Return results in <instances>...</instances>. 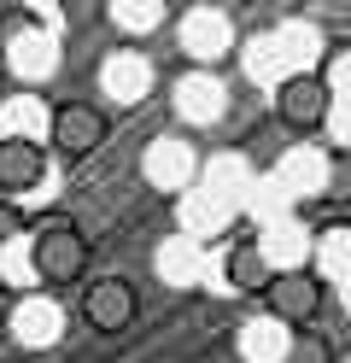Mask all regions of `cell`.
Segmentation results:
<instances>
[{
    "label": "cell",
    "mask_w": 351,
    "mask_h": 363,
    "mask_svg": "<svg viewBox=\"0 0 351 363\" xmlns=\"http://www.w3.org/2000/svg\"><path fill=\"white\" fill-rule=\"evenodd\" d=\"M140 176H147V188L158 194H187L199 176V152L176 141V135H158V141H147V152H140Z\"/></svg>",
    "instance_id": "cell-1"
},
{
    "label": "cell",
    "mask_w": 351,
    "mask_h": 363,
    "mask_svg": "<svg viewBox=\"0 0 351 363\" xmlns=\"http://www.w3.org/2000/svg\"><path fill=\"white\" fill-rule=\"evenodd\" d=\"M269 316L275 323H287L299 334V323H316L322 311V276H311V269H293V276H269Z\"/></svg>",
    "instance_id": "cell-2"
},
{
    "label": "cell",
    "mask_w": 351,
    "mask_h": 363,
    "mask_svg": "<svg viewBox=\"0 0 351 363\" xmlns=\"http://www.w3.org/2000/svg\"><path fill=\"white\" fill-rule=\"evenodd\" d=\"M30 269H35L41 281H77L82 269H88V240L77 229H47L30 246Z\"/></svg>",
    "instance_id": "cell-3"
},
{
    "label": "cell",
    "mask_w": 351,
    "mask_h": 363,
    "mask_svg": "<svg viewBox=\"0 0 351 363\" xmlns=\"http://www.w3.org/2000/svg\"><path fill=\"white\" fill-rule=\"evenodd\" d=\"M275 106H281V118H287L293 129H316V123H328L334 94H328V82L316 71H299L287 82H275Z\"/></svg>",
    "instance_id": "cell-4"
},
{
    "label": "cell",
    "mask_w": 351,
    "mask_h": 363,
    "mask_svg": "<svg viewBox=\"0 0 351 363\" xmlns=\"http://www.w3.org/2000/svg\"><path fill=\"white\" fill-rule=\"evenodd\" d=\"M182 48H187V59H199V65L223 59V53L234 48V24H228V12H223V6H194V12L182 18Z\"/></svg>",
    "instance_id": "cell-5"
},
{
    "label": "cell",
    "mask_w": 351,
    "mask_h": 363,
    "mask_svg": "<svg viewBox=\"0 0 351 363\" xmlns=\"http://www.w3.org/2000/svg\"><path fill=\"white\" fill-rule=\"evenodd\" d=\"M59 334H65V311L53 299H18L12 305V340L23 352H47V346H59Z\"/></svg>",
    "instance_id": "cell-6"
},
{
    "label": "cell",
    "mask_w": 351,
    "mask_h": 363,
    "mask_svg": "<svg viewBox=\"0 0 351 363\" xmlns=\"http://www.w3.org/2000/svg\"><path fill=\"white\" fill-rule=\"evenodd\" d=\"M257 246V258H264L269 276H293V269H304V258H311V235L299 229V223H264V235L252 240Z\"/></svg>",
    "instance_id": "cell-7"
},
{
    "label": "cell",
    "mask_w": 351,
    "mask_h": 363,
    "mask_svg": "<svg viewBox=\"0 0 351 363\" xmlns=\"http://www.w3.org/2000/svg\"><path fill=\"white\" fill-rule=\"evenodd\" d=\"M100 88H106L117 106L147 100V94H152V59H140V53H129V48H117V53L100 65Z\"/></svg>",
    "instance_id": "cell-8"
},
{
    "label": "cell",
    "mask_w": 351,
    "mask_h": 363,
    "mask_svg": "<svg viewBox=\"0 0 351 363\" xmlns=\"http://www.w3.org/2000/svg\"><path fill=\"white\" fill-rule=\"evenodd\" d=\"M47 135H53V147L59 152H100V141H106V118L94 106H59L53 111V123H47Z\"/></svg>",
    "instance_id": "cell-9"
},
{
    "label": "cell",
    "mask_w": 351,
    "mask_h": 363,
    "mask_svg": "<svg viewBox=\"0 0 351 363\" xmlns=\"http://www.w3.org/2000/svg\"><path fill=\"white\" fill-rule=\"evenodd\" d=\"M328 152H287L281 158V170H275V199H316V194H328Z\"/></svg>",
    "instance_id": "cell-10"
},
{
    "label": "cell",
    "mask_w": 351,
    "mask_h": 363,
    "mask_svg": "<svg viewBox=\"0 0 351 363\" xmlns=\"http://www.w3.org/2000/svg\"><path fill=\"white\" fill-rule=\"evenodd\" d=\"M88 323L94 328H106V334H117V328H129L135 323V311H140V299H135V287L129 281H117V276H106V281H94L88 287Z\"/></svg>",
    "instance_id": "cell-11"
},
{
    "label": "cell",
    "mask_w": 351,
    "mask_h": 363,
    "mask_svg": "<svg viewBox=\"0 0 351 363\" xmlns=\"http://www.w3.org/2000/svg\"><path fill=\"white\" fill-rule=\"evenodd\" d=\"M223 106H228V94H223V82L211 77V71H187L176 82V111H182L187 123H217Z\"/></svg>",
    "instance_id": "cell-12"
},
{
    "label": "cell",
    "mask_w": 351,
    "mask_h": 363,
    "mask_svg": "<svg viewBox=\"0 0 351 363\" xmlns=\"http://www.w3.org/2000/svg\"><path fill=\"white\" fill-rule=\"evenodd\" d=\"M12 71L23 82H47L59 71V41L47 35V30H18L12 35Z\"/></svg>",
    "instance_id": "cell-13"
},
{
    "label": "cell",
    "mask_w": 351,
    "mask_h": 363,
    "mask_svg": "<svg viewBox=\"0 0 351 363\" xmlns=\"http://www.w3.org/2000/svg\"><path fill=\"white\" fill-rule=\"evenodd\" d=\"M287 346H293V328L287 323H275V316H252V323L240 328V352L246 363H287Z\"/></svg>",
    "instance_id": "cell-14"
},
{
    "label": "cell",
    "mask_w": 351,
    "mask_h": 363,
    "mask_svg": "<svg viewBox=\"0 0 351 363\" xmlns=\"http://www.w3.org/2000/svg\"><path fill=\"white\" fill-rule=\"evenodd\" d=\"M47 176V152L35 141H0V188L18 194V188H35Z\"/></svg>",
    "instance_id": "cell-15"
},
{
    "label": "cell",
    "mask_w": 351,
    "mask_h": 363,
    "mask_svg": "<svg viewBox=\"0 0 351 363\" xmlns=\"http://www.w3.org/2000/svg\"><path fill=\"white\" fill-rule=\"evenodd\" d=\"M47 123H53V111H47L35 94H18V100L0 106V141H35L41 147Z\"/></svg>",
    "instance_id": "cell-16"
},
{
    "label": "cell",
    "mask_w": 351,
    "mask_h": 363,
    "mask_svg": "<svg viewBox=\"0 0 351 363\" xmlns=\"http://www.w3.org/2000/svg\"><path fill=\"white\" fill-rule=\"evenodd\" d=\"M164 12H170L164 0H111V6H106V18H111L123 35H152V30L164 24Z\"/></svg>",
    "instance_id": "cell-17"
},
{
    "label": "cell",
    "mask_w": 351,
    "mask_h": 363,
    "mask_svg": "<svg viewBox=\"0 0 351 363\" xmlns=\"http://www.w3.org/2000/svg\"><path fill=\"white\" fill-rule=\"evenodd\" d=\"M158 276L170 281V287H194L199 281V252H194V240H164L158 246Z\"/></svg>",
    "instance_id": "cell-18"
},
{
    "label": "cell",
    "mask_w": 351,
    "mask_h": 363,
    "mask_svg": "<svg viewBox=\"0 0 351 363\" xmlns=\"http://www.w3.org/2000/svg\"><path fill=\"white\" fill-rule=\"evenodd\" d=\"M223 276H228V287H234V293H264V287H269V269H264V258H257V246H252V240L228 252Z\"/></svg>",
    "instance_id": "cell-19"
},
{
    "label": "cell",
    "mask_w": 351,
    "mask_h": 363,
    "mask_svg": "<svg viewBox=\"0 0 351 363\" xmlns=\"http://www.w3.org/2000/svg\"><path fill=\"white\" fill-rule=\"evenodd\" d=\"M311 246H316V258H322L328 276H345L351 281V229H322Z\"/></svg>",
    "instance_id": "cell-20"
},
{
    "label": "cell",
    "mask_w": 351,
    "mask_h": 363,
    "mask_svg": "<svg viewBox=\"0 0 351 363\" xmlns=\"http://www.w3.org/2000/svg\"><path fill=\"white\" fill-rule=\"evenodd\" d=\"M211 199H217V194H194V199H187V206H182V223H187V229H217V223L228 217V206H211Z\"/></svg>",
    "instance_id": "cell-21"
},
{
    "label": "cell",
    "mask_w": 351,
    "mask_h": 363,
    "mask_svg": "<svg viewBox=\"0 0 351 363\" xmlns=\"http://www.w3.org/2000/svg\"><path fill=\"white\" fill-rule=\"evenodd\" d=\"M287 363H334V346H328L322 334H293Z\"/></svg>",
    "instance_id": "cell-22"
},
{
    "label": "cell",
    "mask_w": 351,
    "mask_h": 363,
    "mask_svg": "<svg viewBox=\"0 0 351 363\" xmlns=\"http://www.w3.org/2000/svg\"><path fill=\"white\" fill-rule=\"evenodd\" d=\"M328 94H334V100H351V48H340L334 59H328Z\"/></svg>",
    "instance_id": "cell-23"
},
{
    "label": "cell",
    "mask_w": 351,
    "mask_h": 363,
    "mask_svg": "<svg viewBox=\"0 0 351 363\" xmlns=\"http://www.w3.org/2000/svg\"><path fill=\"white\" fill-rule=\"evenodd\" d=\"M328 129H334L340 147H351V100H334V106H328Z\"/></svg>",
    "instance_id": "cell-24"
},
{
    "label": "cell",
    "mask_w": 351,
    "mask_h": 363,
    "mask_svg": "<svg viewBox=\"0 0 351 363\" xmlns=\"http://www.w3.org/2000/svg\"><path fill=\"white\" fill-rule=\"evenodd\" d=\"M23 235V211H12V206H0V246H12Z\"/></svg>",
    "instance_id": "cell-25"
},
{
    "label": "cell",
    "mask_w": 351,
    "mask_h": 363,
    "mask_svg": "<svg viewBox=\"0 0 351 363\" xmlns=\"http://www.w3.org/2000/svg\"><path fill=\"white\" fill-rule=\"evenodd\" d=\"M345 293H351V281H345ZM345 305H351V299H345Z\"/></svg>",
    "instance_id": "cell-26"
}]
</instances>
